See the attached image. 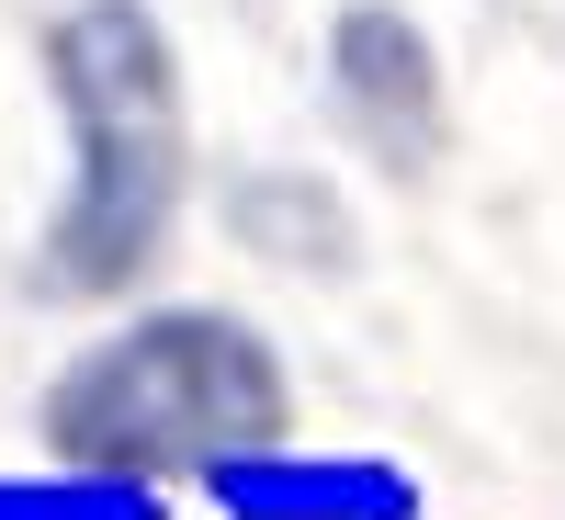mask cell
<instances>
[{
  "instance_id": "cell-4",
  "label": "cell",
  "mask_w": 565,
  "mask_h": 520,
  "mask_svg": "<svg viewBox=\"0 0 565 520\" xmlns=\"http://www.w3.org/2000/svg\"><path fill=\"white\" fill-rule=\"evenodd\" d=\"M328 91H340V125L385 170H418L441 148V57L396 0H351L328 23Z\"/></svg>"
},
{
  "instance_id": "cell-5",
  "label": "cell",
  "mask_w": 565,
  "mask_h": 520,
  "mask_svg": "<svg viewBox=\"0 0 565 520\" xmlns=\"http://www.w3.org/2000/svg\"><path fill=\"white\" fill-rule=\"evenodd\" d=\"M0 520H170V487L103 476V464H23L0 476Z\"/></svg>"
},
{
  "instance_id": "cell-3",
  "label": "cell",
  "mask_w": 565,
  "mask_h": 520,
  "mask_svg": "<svg viewBox=\"0 0 565 520\" xmlns=\"http://www.w3.org/2000/svg\"><path fill=\"white\" fill-rule=\"evenodd\" d=\"M193 487L215 520H418V476L396 453H306L295 431L193 464Z\"/></svg>"
},
{
  "instance_id": "cell-1",
  "label": "cell",
  "mask_w": 565,
  "mask_h": 520,
  "mask_svg": "<svg viewBox=\"0 0 565 520\" xmlns=\"http://www.w3.org/2000/svg\"><path fill=\"white\" fill-rule=\"evenodd\" d=\"M45 79L68 114V204L45 226V283L125 295L181 215V57L148 0H79L45 23Z\"/></svg>"
},
{
  "instance_id": "cell-2",
  "label": "cell",
  "mask_w": 565,
  "mask_h": 520,
  "mask_svg": "<svg viewBox=\"0 0 565 520\" xmlns=\"http://www.w3.org/2000/svg\"><path fill=\"white\" fill-rule=\"evenodd\" d=\"M295 418V385L249 317H215V306H159L114 328L103 351H79L57 385H45L34 431L57 464H103V476L136 487H170L193 464L238 453V442H282Z\"/></svg>"
}]
</instances>
